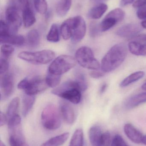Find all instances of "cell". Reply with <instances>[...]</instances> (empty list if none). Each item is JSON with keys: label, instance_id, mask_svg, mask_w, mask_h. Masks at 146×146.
<instances>
[{"label": "cell", "instance_id": "6da1fadb", "mask_svg": "<svg viewBox=\"0 0 146 146\" xmlns=\"http://www.w3.org/2000/svg\"><path fill=\"white\" fill-rule=\"evenodd\" d=\"M128 54L127 46L123 43L115 44L111 47L101 61L102 72L109 73L118 68L125 61Z\"/></svg>", "mask_w": 146, "mask_h": 146}, {"label": "cell", "instance_id": "7a4b0ae2", "mask_svg": "<svg viewBox=\"0 0 146 146\" xmlns=\"http://www.w3.org/2000/svg\"><path fill=\"white\" fill-rule=\"evenodd\" d=\"M81 90L75 81H68L51 91L54 95L61 97L75 104L81 101Z\"/></svg>", "mask_w": 146, "mask_h": 146}, {"label": "cell", "instance_id": "3957f363", "mask_svg": "<svg viewBox=\"0 0 146 146\" xmlns=\"http://www.w3.org/2000/svg\"><path fill=\"white\" fill-rule=\"evenodd\" d=\"M10 146H29L23 134L20 116L16 114L8 122Z\"/></svg>", "mask_w": 146, "mask_h": 146}, {"label": "cell", "instance_id": "277c9868", "mask_svg": "<svg viewBox=\"0 0 146 146\" xmlns=\"http://www.w3.org/2000/svg\"><path fill=\"white\" fill-rule=\"evenodd\" d=\"M61 116L60 111L55 106H46L41 114V121L44 127L49 130L59 129L61 124Z\"/></svg>", "mask_w": 146, "mask_h": 146}, {"label": "cell", "instance_id": "5b68a950", "mask_svg": "<svg viewBox=\"0 0 146 146\" xmlns=\"http://www.w3.org/2000/svg\"><path fill=\"white\" fill-rule=\"evenodd\" d=\"M55 52L49 50L36 52L23 51L18 54L19 59L34 65H44L51 62L55 58Z\"/></svg>", "mask_w": 146, "mask_h": 146}, {"label": "cell", "instance_id": "8992f818", "mask_svg": "<svg viewBox=\"0 0 146 146\" xmlns=\"http://www.w3.org/2000/svg\"><path fill=\"white\" fill-rule=\"evenodd\" d=\"M77 62L84 68L90 70H98L100 63L94 57V54L91 48L83 46L78 49L75 54Z\"/></svg>", "mask_w": 146, "mask_h": 146}, {"label": "cell", "instance_id": "52a82bcc", "mask_svg": "<svg viewBox=\"0 0 146 146\" xmlns=\"http://www.w3.org/2000/svg\"><path fill=\"white\" fill-rule=\"evenodd\" d=\"M47 87L45 80L39 76L27 77L21 81L18 85L19 89L25 91L26 94L31 96L44 91Z\"/></svg>", "mask_w": 146, "mask_h": 146}, {"label": "cell", "instance_id": "ba28073f", "mask_svg": "<svg viewBox=\"0 0 146 146\" xmlns=\"http://www.w3.org/2000/svg\"><path fill=\"white\" fill-rule=\"evenodd\" d=\"M76 62L75 58L71 56H60L51 63L48 68V72L57 75L61 76L74 67Z\"/></svg>", "mask_w": 146, "mask_h": 146}, {"label": "cell", "instance_id": "9c48e42d", "mask_svg": "<svg viewBox=\"0 0 146 146\" xmlns=\"http://www.w3.org/2000/svg\"><path fill=\"white\" fill-rule=\"evenodd\" d=\"M72 29L71 41L73 43L79 42L85 37L86 25L85 20L80 16H76L67 19Z\"/></svg>", "mask_w": 146, "mask_h": 146}, {"label": "cell", "instance_id": "30bf717a", "mask_svg": "<svg viewBox=\"0 0 146 146\" xmlns=\"http://www.w3.org/2000/svg\"><path fill=\"white\" fill-rule=\"evenodd\" d=\"M5 17L6 22L8 26L10 34H16L22 22L18 7L15 5L8 7L5 12Z\"/></svg>", "mask_w": 146, "mask_h": 146}, {"label": "cell", "instance_id": "8fae6325", "mask_svg": "<svg viewBox=\"0 0 146 146\" xmlns=\"http://www.w3.org/2000/svg\"><path fill=\"white\" fill-rule=\"evenodd\" d=\"M1 76V100H5L11 96L13 91V76L12 74L9 73Z\"/></svg>", "mask_w": 146, "mask_h": 146}, {"label": "cell", "instance_id": "7c38bea8", "mask_svg": "<svg viewBox=\"0 0 146 146\" xmlns=\"http://www.w3.org/2000/svg\"><path fill=\"white\" fill-rule=\"evenodd\" d=\"M22 11V19L25 27H29L36 21V17L29 0H19Z\"/></svg>", "mask_w": 146, "mask_h": 146}, {"label": "cell", "instance_id": "4fadbf2b", "mask_svg": "<svg viewBox=\"0 0 146 146\" xmlns=\"http://www.w3.org/2000/svg\"><path fill=\"white\" fill-rule=\"evenodd\" d=\"M142 27L136 24H128L121 27L117 31V36L123 38H131L139 35L142 31Z\"/></svg>", "mask_w": 146, "mask_h": 146}, {"label": "cell", "instance_id": "5bb4252c", "mask_svg": "<svg viewBox=\"0 0 146 146\" xmlns=\"http://www.w3.org/2000/svg\"><path fill=\"white\" fill-rule=\"evenodd\" d=\"M59 111L62 117L67 124H72L74 122L75 118L74 110L68 102L64 101L60 102Z\"/></svg>", "mask_w": 146, "mask_h": 146}, {"label": "cell", "instance_id": "9a60e30c", "mask_svg": "<svg viewBox=\"0 0 146 146\" xmlns=\"http://www.w3.org/2000/svg\"><path fill=\"white\" fill-rule=\"evenodd\" d=\"M123 129L126 136L132 142L135 144L142 143L144 135L132 124L127 123L124 125Z\"/></svg>", "mask_w": 146, "mask_h": 146}, {"label": "cell", "instance_id": "2e32d148", "mask_svg": "<svg viewBox=\"0 0 146 146\" xmlns=\"http://www.w3.org/2000/svg\"><path fill=\"white\" fill-rule=\"evenodd\" d=\"M0 42L3 44H12L15 46H21L25 42V38L21 35L7 34L0 35Z\"/></svg>", "mask_w": 146, "mask_h": 146}, {"label": "cell", "instance_id": "e0dca14e", "mask_svg": "<svg viewBox=\"0 0 146 146\" xmlns=\"http://www.w3.org/2000/svg\"><path fill=\"white\" fill-rule=\"evenodd\" d=\"M129 51L138 56H146V42L133 40L128 44Z\"/></svg>", "mask_w": 146, "mask_h": 146}, {"label": "cell", "instance_id": "ac0fdd59", "mask_svg": "<svg viewBox=\"0 0 146 146\" xmlns=\"http://www.w3.org/2000/svg\"><path fill=\"white\" fill-rule=\"evenodd\" d=\"M146 103V92L141 93L130 97L125 102V107L130 110Z\"/></svg>", "mask_w": 146, "mask_h": 146}, {"label": "cell", "instance_id": "d6986e66", "mask_svg": "<svg viewBox=\"0 0 146 146\" xmlns=\"http://www.w3.org/2000/svg\"><path fill=\"white\" fill-rule=\"evenodd\" d=\"M102 134L101 129L98 126H93L90 129L88 134L92 146H102L101 144Z\"/></svg>", "mask_w": 146, "mask_h": 146}, {"label": "cell", "instance_id": "ffe728a7", "mask_svg": "<svg viewBox=\"0 0 146 146\" xmlns=\"http://www.w3.org/2000/svg\"><path fill=\"white\" fill-rule=\"evenodd\" d=\"M108 6L105 3H101L93 7L88 13V17L93 19H100L108 9Z\"/></svg>", "mask_w": 146, "mask_h": 146}, {"label": "cell", "instance_id": "44dd1931", "mask_svg": "<svg viewBox=\"0 0 146 146\" xmlns=\"http://www.w3.org/2000/svg\"><path fill=\"white\" fill-rule=\"evenodd\" d=\"M69 133H65L52 137L40 146H60L63 145L68 139Z\"/></svg>", "mask_w": 146, "mask_h": 146}, {"label": "cell", "instance_id": "7402d4cb", "mask_svg": "<svg viewBox=\"0 0 146 146\" xmlns=\"http://www.w3.org/2000/svg\"><path fill=\"white\" fill-rule=\"evenodd\" d=\"M75 81L79 85L81 91H85L88 88V82L85 74L80 68H77L74 72Z\"/></svg>", "mask_w": 146, "mask_h": 146}, {"label": "cell", "instance_id": "603a6c76", "mask_svg": "<svg viewBox=\"0 0 146 146\" xmlns=\"http://www.w3.org/2000/svg\"><path fill=\"white\" fill-rule=\"evenodd\" d=\"M34 96L24 94L22 98V114L24 117L27 116L31 111L35 103Z\"/></svg>", "mask_w": 146, "mask_h": 146}, {"label": "cell", "instance_id": "cb8c5ba5", "mask_svg": "<svg viewBox=\"0 0 146 146\" xmlns=\"http://www.w3.org/2000/svg\"><path fill=\"white\" fill-rule=\"evenodd\" d=\"M145 75V72L143 71H139L132 73L127 76L120 83V86L122 88L126 87L130 84L136 82L142 79Z\"/></svg>", "mask_w": 146, "mask_h": 146}, {"label": "cell", "instance_id": "d4e9b609", "mask_svg": "<svg viewBox=\"0 0 146 146\" xmlns=\"http://www.w3.org/2000/svg\"><path fill=\"white\" fill-rule=\"evenodd\" d=\"M72 5V0H59L57 5L56 11L58 16L63 17L69 11Z\"/></svg>", "mask_w": 146, "mask_h": 146}, {"label": "cell", "instance_id": "484cf974", "mask_svg": "<svg viewBox=\"0 0 146 146\" xmlns=\"http://www.w3.org/2000/svg\"><path fill=\"white\" fill-rule=\"evenodd\" d=\"M27 41L30 47H38L40 43V36L38 32L36 30H32L28 32L27 36Z\"/></svg>", "mask_w": 146, "mask_h": 146}, {"label": "cell", "instance_id": "4316f807", "mask_svg": "<svg viewBox=\"0 0 146 146\" xmlns=\"http://www.w3.org/2000/svg\"><path fill=\"white\" fill-rule=\"evenodd\" d=\"M84 133L81 129L79 128L75 131L69 146H84Z\"/></svg>", "mask_w": 146, "mask_h": 146}, {"label": "cell", "instance_id": "83f0119b", "mask_svg": "<svg viewBox=\"0 0 146 146\" xmlns=\"http://www.w3.org/2000/svg\"><path fill=\"white\" fill-rule=\"evenodd\" d=\"M19 98L18 97H15L13 98L9 103L6 114V116L7 118L8 122L11 117L16 115L17 110L19 105Z\"/></svg>", "mask_w": 146, "mask_h": 146}, {"label": "cell", "instance_id": "f1b7e54d", "mask_svg": "<svg viewBox=\"0 0 146 146\" xmlns=\"http://www.w3.org/2000/svg\"><path fill=\"white\" fill-rule=\"evenodd\" d=\"M46 39L49 42H57L60 40V34L58 26L54 24L51 27L50 29L46 36Z\"/></svg>", "mask_w": 146, "mask_h": 146}, {"label": "cell", "instance_id": "f546056e", "mask_svg": "<svg viewBox=\"0 0 146 146\" xmlns=\"http://www.w3.org/2000/svg\"><path fill=\"white\" fill-rule=\"evenodd\" d=\"M45 80L48 86L55 88L58 86L61 82V76L57 75L48 72Z\"/></svg>", "mask_w": 146, "mask_h": 146}, {"label": "cell", "instance_id": "4dcf8cb0", "mask_svg": "<svg viewBox=\"0 0 146 146\" xmlns=\"http://www.w3.org/2000/svg\"><path fill=\"white\" fill-rule=\"evenodd\" d=\"M117 23V21L115 19L105 16L99 25L100 31L102 32L106 31L115 25Z\"/></svg>", "mask_w": 146, "mask_h": 146}, {"label": "cell", "instance_id": "1f68e13d", "mask_svg": "<svg viewBox=\"0 0 146 146\" xmlns=\"http://www.w3.org/2000/svg\"><path fill=\"white\" fill-rule=\"evenodd\" d=\"M60 32L64 40H68L72 37V31L71 26L67 20L62 24L60 27Z\"/></svg>", "mask_w": 146, "mask_h": 146}, {"label": "cell", "instance_id": "d6a6232c", "mask_svg": "<svg viewBox=\"0 0 146 146\" xmlns=\"http://www.w3.org/2000/svg\"><path fill=\"white\" fill-rule=\"evenodd\" d=\"M125 15V12L121 9L116 8L111 11L106 16L115 19L118 23L124 19Z\"/></svg>", "mask_w": 146, "mask_h": 146}, {"label": "cell", "instance_id": "836d02e7", "mask_svg": "<svg viewBox=\"0 0 146 146\" xmlns=\"http://www.w3.org/2000/svg\"><path fill=\"white\" fill-rule=\"evenodd\" d=\"M35 9L39 13L44 14L47 12V3L45 0H34Z\"/></svg>", "mask_w": 146, "mask_h": 146}, {"label": "cell", "instance_id": "e575fe53", "mask_svg": "<svg viewBox=\"0 0 146 146\" xmlns=\"http://www.w3.org/2000/svg\"><path fill=\"white\" fill-rule=\"evenodd\" d=\"M14 48L10 44H3L1 48L2 57L8 59L14 52Z\"/></svg>", "mask_w": 146, "mask_h": 146}, {"label": "cell", "instance_id": "d590c367", "mask_svg": "<svg viewBox=\"0 0 146 146\" xmlns=\"http://www.w3.org/2000/svg\"><path fill=\"white\" fill-rule=\"evenodd\" d=\"M89 30L90 36L92 37L97 36L99 34V33L101 32L99 25L95 22H92L90 24Z\"/></svg>", "mask_w": 146, "mask_h": 146}, {"label": "cell", "instance_id": "8d00e7d4", "mask_svg": "<svg viewBox=\"0 0 146 146\" xmlns=\"http://www.w3.org/2000/svg\"><path fill=\"white\" fill-rule=\"evenodd\" d=\"M111 136L110 133L106 131L102 134L101 137V144L102 146H110L111 144Z\"/></svg>", "mask_w": 146, "mask_h": 146}, {"label": "cell", "instance_id": "74e56055", "mask_svg": "<svg viewBox=\"0 0 146 146\" xmlns=\"http://www.w3.org/2000/svg\"><path fill=\"white\" fill-rule=\"evenodd\" d=\"M111 146H128L123 137L120 135H116L111 142Z\"/></svg>", "mask_w": 146, "mask_h": 146}, {"label": "cell", "instance_id": "f35d334b", "mask_svg": "<svg viewBox=\"0 0 146 146\" xmlns=\"http://www.w3.org/2000/svg\"><path fill=\"white\" fill-rule=\"evenodd\" d=\"M9 67L7 59L1 57L0 60V74L1 75L7 73Z\"/></svg>", "mask_w": 146, "mask_h": 146}, {"label": "cell", "instance_id": "ab89813d", "mask_svg": "<svg viewBox=\"0 0 146 146\" xmlns=\"http://www.w3.org/2000/svg\"><path fill=\"white\" fill-rule=\"evenodd\" d=\"M137 15L140 19H146V5L139 8L137 10Z\"/></svg>", "mask_w": 146, "mask_h": 146}, {"label": "cell", "instance_id": "60d3db41", "mask_svg": "<svg viewBox=\"0 0 146 146\" xmlns=\"http://www.w3.org/2000/svg\"><path fill=\"white\" fill-rule=\"evenodd\" d=\"M104 72H103L97 71V70H93L89 73V75L91 77L94 79H99L103 77L105 75Z\"/></svg>", "mask_w": 146, "mask_h": 146}, {"label": "cell", "instance_id": "b9f144b4", "mask_svg": "<svg viewBox=\"0 0 146 146\" xmlns=\"http://www.w3.org/2000/svg\"><path fill=\"white\" fill-rule=\"evenodd\" d=\"M146 5V0H137L133 4V7L135 8H139Z\"/></svg>", "mask_w": 146, "mask_h": 146}, {"label": "cell", "instance_id": "7bdbcfd3", "mask_svg": "<svg viewBox=\"0 0 146 146\" xmlns=\"http://www.w3.org/2000/svg\"><path fill=\"white\" fill-rule=\"evenodd\" d=\"M7 122H8L7 118L6 116V114H4L1 111L0 114V126L1 127L5 125Z\"/></svg>", "mask_w": 146, "mask_h": 146}, {"label": "cell", "instance_id": "ee69618b", "mask_svg": "<svg viewBox=\"0 0 146 146\" xmlns=\"http://www.w3.org/2000/svg\"><path fill=\"white\" fill-rule=\"evenodd\" d=\"M133 40L146 42V34H139L133 38Z\"/></svg>", "mask_w": 146, "mask_h": 146}, {"label": "cell", "instance_id": "f6af8a7d", "mask_svg": "<svg viewBox=\"0 0 146 146\" xmlns=\"http://www.w3.org/2000/svg\"><path fill=\"white\" fill-rule=\"evenodd\" d=\"M134 0H121V6H127L128 4H131Z\"/></svg>", "mask_w": 146, "mask_h": 146}, {"label": "cell", "instance_id": "bcb514c9", "mask_svg": "<svg viewBox=\"0 0 146 146\" xmlns=\"http://www.w3.org/2000/svg\"><path fill=\"white\" fill-rule=\"evenodd\" d=\"M107 87V85L106 83H105L103 84V85L101 86V87L100 88V90H99V92L101 94L104 93V92H105L106 90V88Z\"/></svg>", "mask_w": 146, "mask_h": 146}, {"label": "cell", "instance_id": "7dc6e473", "mask_svg": "<svg viewBox=\"0 0 146 146\" xmlns=\"http://www.w3.org/2000/svg\"><path fill=\"white\" fill-rule=\"evenodd\" d=\"M141 26L143 28H145V29H146V20H145V21H143L141 22Z\"/></svg>", "mask_w": 146, "mask_h": 146}, {"label": "cell", "instance_id": "c3c4849f", "mask_svg": "<svg viewBox=\"0 0 146 146\" xmlns=\"http://www.w3.org/2000/svg\"><path fill=\"white\" fill-rule=\"evenodd\" d=\"M142 143H143L144 145H146V135H144L143 137V140H142Z\"/></svg>", "mask_w": 146, "mask_h": 146}, {"label": "cell", "instance_id": "681fc988", "mask_svg": "<svg viewBox=\"0 0 146 146\" xmlns=\"http://www.w3.org/2000/svg\"><path fill=\"white\" fill-rule=\"evenodd\" d=\"M141 88H142L143 90L146 91V82L142 85V86H141Z\"/></svg>", "mask_w": 146, "mask_h": 146}, {"label": "cell", "instance_id": "f907efd6", "mask_svg": "<svg viewBox=\"0 0 146 146\" xmlns=\"http://www.w3.org/2000/svg\"><path fill=\"white\" fill-rule=\"evenodd\" d=\"M0 146H6L5 144L2 141H1V142H0Z\"/></svg>", "mask_w": 146, "mask_h": 146}, {"label": "cell", "instance_id": "816d5d0a", "mask_svg": "<svg viewBox=\"0 0 146 146\" xmlns=\"http://www.w3.org/2000/svg\"></svg>", "mask_w": 146, "mask_h": 146}]
</instances>
